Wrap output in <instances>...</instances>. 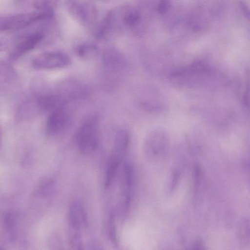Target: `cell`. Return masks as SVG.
<instances>
[{
	"label": "cell",
	"instance_id": "obj_2",
	"mask_svg": "<svg viewBox=\"0 0 250 250\" xmlns=\"http://www.w3.org/2000/svg\"><path fill=\"white\" fill-rule=\"evenodd\" d=\"M75 141L79 151L83 155H90L96 150L99 144L96 116H89L84 120L76 132Z\"/></svg>",
	"mask_w": 250,
	"mask_h": 250
},
{
	"label": "cell",
	"instance_id": "obj_6",
	"mask_svg": "<svg viewBox=\"0 0 250 250\" xmlns=\"http://www.w3.org/2000/svg\"><path fill=\"white\" fill-rule=\"evenodd\" d=\"M134 181V172L132 165L128 162H124L121 173V196L119 211L122 216L128 212L131 202Z\"/></svg>",
	"mask_w": 250,
	"mask_h": 250
},
{
	"label": "cell",
	"instance_id": "obj_7",
	"mask_svg": "<svg viewBox=\"0 0 250 250\" xmlns=\"http://www.w3.org/2000/svg\"><path fill=\"white\" fill-rule=\"evenodd\" d=\"M66 54L60 51H49L36 56L31 61L32 67L37 70H46L62 68L70 63Z\"/></svg>",
	"mask_w": 250,
	"mask_h": 250
},
{
	"label": "cell",
	"instance_id": "obj_20",
	"mask_svg": "<svg viewBox=\"0 0 250 250\" xmlns=\"http://www.w3.org/2000/svg\"><path fill=\"white\" fill-rule=\"evenodd\" d=\"M170 6V0H160L158 4L157 9L161 14L166 13Z\"/></svg>",
	"mask_w": 250,
	"mask_h": 250
},
{
	"label": "cell",
	"instance_id": "obj_3",
	"mask_svg": "<svg viewBox=\"0 0 250 250\" xmlns=\"http://www.w3.org/2000/svg\"><path fill=\"white\" fill-rule=\"evenodd\" d=\"M169 146L167 133L162 129H156L146 136L143 146L144 153L147 160L158 161L167 156Z\"/></svg>",
	"mask_w": 250,
	"mask_h": 250
},
{
	"label": "cell",
	"instance_id": "obj_21",
	"mask_svg": "<svg viewBox=\"0 0 250 250\" xmlns=\"http://www.w3.org/2000/svg\"><path fill=\"white\" fill-rule=\"evenodd\" d=\"M239 4L240 7V8L242 11L243 12V14L245 17L249 20L250 18V13L249 8L246 4V3L242 0H240L239 1Z\"/></svg>",
	"mask_w": 250,
	"mask_h": 250
},
{
	"label": "cell",
	"instance_id": "obj_19",
	"mask_svg": "<svg viewBox=\"0 0 250 250\" xmlns=\"http://www.w3.org/2000/svg\"><path fill=\"white\" fill-rule=\"evenodd\" d=\"M59 0H36L33 6L40 11H53Z\"/></svg>",
	"mask_w": 250,
	"mask_h": 250
},
{
	"label": "cell",
	"instance_id": "obj_11",
	"mask_svg": "<svg viewBox=\"0 0 250 250\" xmlns=\"http://www.w3.org/2000/svg\"><path fill=\"white\" fill-rule=\"evenodd\" d=\"M67 220L68 228L82 231L87 228V214L80 201L76 200L72 202L68 209Z\"/></svg>",
	"mask_w": 250,
	"mask_h": 250
},
{
	"label": "cell",
	"instance_id": "obj_10",
	"mask_svg": "<svg viewBox=\"0 0 250 250\" xmlns=\"http://www.w3.org/2000/svg\"><path fill=\"white\" fill-rule=\"evenodd\" d=\"M102 64L105 72L110 75H116L123 72L127 63L123 55L114 48H109L104 53Z\"/></svg>",
	"mask_w": 250,
	"mask_h": 250
},
{
	"label": "cell",
	"instance_id": "obj_17",
	"mask_svg": "<svg viewBox=\"0 0 250 250\" xmlns=\"http://www.w3.org/2000/svg\"><path fill=\"white\" fill-rule=\"evenodd\" d=\"M76 53L79 57L83 59H90L95 57L98 53L97 47L91 44H83L76 49Z\"/></svg>",
	"mask_w": 250,
	"mask_h": 250
},
{
	"label": "cell",
	"instance_id": "obj_23",
	"mask_svg": "<svg viewBox=\"0 0 250 250\" xmlns=\"http://www.w3.org/2000/svg\"><path fill=\"white\" fill-rule=\"evenodd\" d=\"M1 139H2V130H1V128L0 126V145L1 144Z\"/></svg>",
	"mask_w": 250,
	"mask_h": 250
},
{
	"label": "cell",
	"instance_id": "obj_9",
	"mask_svg": "<svg viewBox=\"0 0 250 250\" xmlns=\"http://www.w3.org/2000/svg\"><path fill=\"white\" fill-rule=\"evenodd\" d=\"M42 32L36 31L28 33L20 38L10 50L8 58L16 61L25 54L33 49L44 38Z\"/></svg>",
	"mask_w": 250,
	"mask_h": 250
},
{
	"label": "cell",
	"instance_id": "obj_13",
	"mask_svg": "<svg viewBox=\"0 0 250 250\" xmlns=\"http://www.w3.org/2000/svg\"><path fill=\"white\" fill-rule=\"evenodd\" d=\"M122 161L123 160L112 153L109 157L105 169L104 181L105 188L108 189L112 186Z\"/></svg>",
	"mask_w": 250,
	"mask_h": 250
},
{
	"label": "cell",
	"instance_id": "obj_1",
	"mask_svg": "<svg viewBox=\"0 0 250 250\" xmlns=\"http://www.w3.org/2000/svg\"><path fill=\"white\" fill-rule=\"evenodd\" d=\"M53 17V11H40L0 16V33L21 30L37 22L51 20Z\"/></svg>",
	"mask_w": 250,
	"mask_h": 250
},
{
	"label": "cell",
	"instance_id": "obj_5",
	"mask_svg": "<svg viewBox=\"0 0 250 250\" xmlns=\"http://www.w3.org/2000/svg\"><path fill=\"white\" fill-rule=\"evenodd\" d=\"M67 6L70 14L85 27L91 28L96 23L98 12L93 2L68 0Z\"/></svg>",
	"mask_w": 250,
	"mask_h": 250
},
{
	"label": "cell",
	"instance_id": "obj_15",
	"mask_svg": "<svg viewBox=\"0 0 250 250\" xmlns=\"http://www.w3.org/2000/svg\"><path fill=\"white\" fill-rule=\"evenodd\" d=\"M106 228V234L109 241L114 246L117 247L118 238L115 223V213L114 209H112L109 214Z\"/></svg>",
	"mask_w": 250,
	"mask_h": 250
},
{
	"label": "cell",
	"instance_id": "obj_18",
	"mask_svg": "<svg viewBox=\"0 0 250 250\" xmlns=\"http://www.w3.org/2000/svg\"><path fill=\"white\" fill-rule=\"evenodd\" d=\"M140 16L138 11L133 9H127L123 15L124 23L128 26H133L137 24Z\"/></svg>",
	"mask_w": 250,
	"mask_h": 250
},
{
	"label": "cell",
	"instance_id": "obj_8",
	"mask_svg": "<svg viewBox=\"0 0 250 250\" xmlns=\"http://www.w3.org/2000/svg\"><path fill=\"white\" fill-rule=\"evenodd\" d=\"M72 123V118L66 107L50 112L45 125L46 133L50 136L61 135L68 130Z\"/></svg>",
	"mask_w": 250,
	"mask_h": 250
},
{
	"label": "cell",
	"instance_id": "obj_4",
	"mask_svg": "<svg viewBox=\"0 0 250 250\" xmlns=\"http://www.w3.org/2000/svg\"><path fill=\"white\" fill-rule=\"evenodd\" d=\"M212 73V69L208 64L197 61L174 71L170 76L180 83L194 84L204 82Z\"/></svg>",
	"mask_w": 250,
	"mask_h": 250
},
{
	"label": "cell",
	"instance_id": "obj_14",
	"mask_svg": "<svg viewBox=\"0 0 250 250\" xmlns=\"http://www.w3.org/2000/svg\"><path fill=\"white\" fill-rule=\"evenodd\" d=\"M115 21V13L111 10L109 11L99 24L95 32V38L101 40L105 38L113 27Z\"/></svg>",
	"mask_w": 250,
	"mask_h": 250
},
{
	"label": "cell",
	"instance_id": "obj_16",
	"mask_svg": "<svg viewBox=\"0 0 250 250\" xmlns=\"http://www.w3.org/2000/svg\"><path fill=\"white\" fill-rule=\"evenodd\" d=\"M237 235L238 240L242 246L250 245V224L249 218H243L237 227Z\"/></svg>",
	"mask_w": 250,
	"mask_h": 250
},
{
	"label": "cell",
	"instance_id": "obj_12",
	"mask_svg": "<svg viewBox=\"0 0 250 250\" xmlns=\"http://www.w3.org/2000/svg\"><path fill=\"white\" fill-rule=\"evenodd\" d=\"M129 144V135L124 129L118 130L114 137L112 154L123 160Z\"/></svg>",
	"mask_w": 250,
	"mask_h": 250
},
{
	"label": "cell",
	"instance_id": "obj_24",
	"mask_svg": "<svg viewBox=\"0 0 250 250\" xmlns=\"http://www.w3.org/2000/svg\"><path fill=\"white\" fill-rule=\"evenodd\" d=\"M2 46V42H1V41H0V48H1Z\"/></svg>",
	"mask_w": 250,
	"mask_h": 250
},
{
	"label": "cell",
	"instance_id": "obj_22",
	"mask_svg": "<svg viewBox=\"0 0 250 250\" xmlns=\"http://www.w3.org/2000/svg\"><path fill=\"white\" fill-rule=\"evenodd\" d=\"M36 0H16L15 3L20 7L26 6L27 4H33Z\"/></svg>",
	"mask_w": 250,
	"mask_h": 250
}]
</instances>
